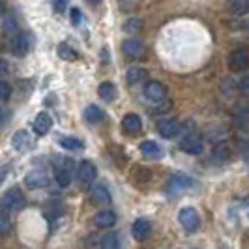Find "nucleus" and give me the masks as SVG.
<instances>
[{"label": "nucleus", "mask_w": 249, "mask_h": 249, "mask_svg": "<svg viewBox=\"0 0 249 249\" xmlns=\"http://www.w3.org/2000/svg\"><path fill=\"white\" fill-rule=\"evenodd\" d=\"M122 129L127 135H139L141 129H142V122H141V116L135 112H129L122 118Z\"/></svg>", "instance_id": "12"}, {"label": "nucleus", "mask_w": 249, "mask_h": 249, "mask_svg": "<svg viewBox=\"0 0 249 249\" xmlns=\"http://www.w3.org/2000/svg\"><path fill=\"white\" fill-rule=\"evenodd\" d=\"M167 96V90L163 87L160 81H150L144 87V98L148 101H154V103H160V101L165 100Z\"/></svg>", "instance_id": "8"}, {"label": "nucleus", "mask_w": 249, "mask_h": 249, "mask_svg": "<svg viewBox=\"0 0 249 249\" xmlns=\"http://www.w3.org/2000/svg\"><path fill=\"white\" fill-rule=\"evenodd\" d=\"M90 199H92L94 204H100V206L109 204V202L112 200L111 193H109V189H107L105 184H96V186L92 187V191H90Z\"/></svg>", "instance_id": "13"}, {"label": "nucleus", "mask_w": 249, "mask_h": 249, "mask_svg": "<svg viewBox=\"0 0 249 249\" xmlns=\"http://www.w3.org/2000/svg\"><path fill=\"white\" fill-rule=\"evenodd\" d=\"M100 249H120V242H118V234L116 232H107L101 238Z\"/></svg>", "instance_id": "27"}, {"label": "nucleus", "mask_w": 249, "mask_h": 249, "mask_svg": "<svg viewBox=\"0 0 249 249\" xmlns=\"http://www.w3.org/2000/svg\"><path fill=\"white\" fill-rule=\"evenodd\" d=\"M98 94L103 101H112L116 98V87L112 85L111 81H103L100 87H98Z\"/></svg>", "instance_id": "22"}, {"label": "nucleus", "mask_w": 249, "mask_h": 249, "mask_svg": "<svg viewBox=\"0 0 249 249\" xmlns=\"http://www.w3.org/2000/svg\"><path fill=\"white\" fill-rule=\"evenodd\" d=\"M23 206H25V195H23V191L17 189V187L8 189V191L0 197V210H2V212L15 213V212H19Z\"/></svg>", "instance_id": "1"}, {"label": "nucleus", "mask_w": 249, "mask_h": 249, "mask_svg": "<svg viewBox=\"0 0 249 249\" xmlns=\"http://www.w3.org/2000/svg\"><path fill=\"white\" fill-rule=\"evenodd\" d=\"M53 125V120L47 112H39L36 118H34V131L37 135H47Z\"/></svg>", "instance_id": "17"}, {"label": "nucleus", "mask_w": 249, "mask_h": 249, "mask_svg": "<svg viewBox=\"0 0 249 249\" xmlns=\"http://www.w3.org/2000/svg\"><path fill=\"white\" fill-rule=\"evenodd\" d=\"M131 178H133V182H137V184H146L150 178H152V173H150V169H146V167L137 165V167L133 169V173H131Z\"/></svg>", "instance_id": "26"}, {"label": "nucleus", "mask_w": 249, "mask_h": 249, "mask_svg": "<svg viewBox=\"0 0 249 249\" xmlns=\"http://www.w3.org/2000/svg\"><path fill=\"white\" fill-rule=\"evenodd\" d=\"M234 122L240 129H244V131H249V103H244V105H240L234 112Z\"/></svg>", "instance_id": "20"}, {"label": "nucleus", "mask_w": 249, "mask_h": 249, "mask_svg": "<svg viewBox=\"0 0 249 249\" xmlns=\"http://www.w3.org/2000/svg\"><path fill=\"white\" fill-rule=\"evenodd\" d=\"M10 70V66H8V62L4 60V58H0V75H4L6 71Z\"/></svg>", "instance_id": "37"}, {"label": "nucleus", "mask_w": 249, "mask_h": 249, "mask_svg": "<svg viewBox=\"0 0 249 249\" xmlns=\"http://www.w3.org/2000/svg\"><path fill=\"white\" fill-rule=\"evenodd\" d=\"M193 186H195V180H191L186 175H175L169 182V189H173V191H182V189H189Z\"/></svg>", "instance_id": "19"}, {"label": "nucleus", "mask_w": 249, "mask_h": 249, "mask_svg": "<svg viewBox=\"0 0 249 249\" xmlns=\"http://www.w3.org/2000/svg\"><path fill=\"white\" fill-rule=\"evenodd\" d=\"M12 53L15 56H25L26 53L30 51V34L26 32H19L12 37Z\"/></svg>", "instance_id": "7"}, {"label": "nucleus", "mask_w": 249, "mask_h": 249, "mask_svg": "<svg viewBox=\"0 0 249 249\" xmlns=\"http://www.w3.org/2000/svg\"><path fill=\"white\" fill-rule=\"evenodd\" d=\"M150 231H152V225L148 219H137L131 227V236L137 242H144L150 236Z\"/></svg>", "instance_id": "14"}, {"label": "nucleus", "mask_w": 249, "mask_h": 249, "mask_svg": "<svg viewBox=\"0 0 249 249\" xmlns=\"http://www.w3.org/2000/svg\"><path fill=\"white\" fill-rule=\"evenodd\" d=\"M240 90H242V94L249 96V75H246V77L240 81Z\"/></svg>", "instance_id": "36"}, {"label": "nucleus", "mask_w": 249, "mask_h": 249, "mask_svg": "<svg viewBox=\"0 0 249 249\" xmlns=\"http://www.w3.org/2000/svg\"><path fill=\"white\" fill-rule=\"evenodd\" d=\"M122 30L127 32V34H135V32H141L142 30V21L139 17H129L122 25Z\"/></svg>", "instance_id": "28"}, {"label": "nucleus", "mask_w": 249, "mask_h": 249, "mask_svg": "<svg viewBox=\"0 0 249 249\" xmlns=\"http://www.w3.org/2000/svg\"><path fill=\"white\" fill-rule=\"evenodd\" d=\"M10 231H12V223H10V219H8L6 215H2V213H0V236L10 234Z\"/></svg>", "instance_id": "33"}, {"label": "nucleus", "mask_w": 249, "mask_h": 249, "mask_svg": "<svg viewBox=\"0 0 249 249\" xmlns=\"http://www.w3.org/2000/svg\"><path fill=\"white\" fill-rule=\"evenodd\" d=\"M56 184L60 187H68L71 184V171L68 169V167H64V169H58L56 171Z\"/></svg>", "instance_id": "29"}, {"label": "nucleus", "mask_w": 249, "mask_h": 249, "mask_svg": "<svg viewBox=\"0 0 249 249\" xmlns=\"http://www.w3.org/2000/svg\"><path fill=\"white\" fill-rule=\"evenodd\" d=\"M12 98V85L8 81H0V100L8 101Z\"/></svg>", "instance_id": "32"}, {"label": "nucleus", "mask_w": 249, "mask_h": 249, "mask_svg": "<svg viewBox=\"0 0 249 249\" xmlns=\"http://www.w3.org/2000/svg\"><path fill=\"white\" fill-rule=\"evenodd\" d=\"M122 53H124L127 58H141L142 54H144V45H142V41L141 39H133V37H129V39H124L122 41Z\"/></svg>", "instance_id": "9"}, {"label": "nucleus", "mask_w": 249, "mask_h": 249, "mask_svg": "<svg viewBox=\"0 0 249 249\" xmlns=\"http://www.w3.org/2000/svg\"><path fill=\"white\" fill-rule=\"evenodd\" d=\"M227 10L232 13V15H236V17L248 15L249 0H227Z\"/></svg>", "instance_id": "21"}, {"label": "nucleus", "mask_w": 249, "mask_h": 249, "mask_svg": "<svg viewBox=\"0 0 249 249\" xmlns=\"http://www.w3.org/2000/svg\"><path fill=\"white\" fill-rule=\"evenodd\" d=\"M53 8L56 13H64L68 8V0H53Z\"/></svg>", "instance_id": "35"}, {"label": "nucleus", "mask_w": 249, "mask_h": 249, "mask_svg": "<svg viewBox=\"0 0 249 249\" xmlns=\"http://www.w3.org/2000/svg\"><path fill=\"white\" fill-rule=\"evenodd\" d=\"M70 21H71V25L77 26L83 23V12L79 10V8H71L70 10Z\"/></svg>", "instance_id": "34"}, {"label": "nucleus", "mask_w": 249, "mask_h": 249, "mask_svg": "<svg viewBox=\"0 0 249 249\" xmlns=\"http://www.w3.org/2000/svg\"><path fill=\"white\" fill-rule=\"evenodd\" d=\"M120 2H124V4H127V2H135V0H120Z\"/></svg>", "instance_id": "42"}, {"label": "nucleus", "mask_w": 249, "mask_h": 249, "mask_svg": "<svg viewBox=\"0 0 249 249\" xmlns=\"http://www.w3.org/2000/svg\"><path fill=\"white\" fill-rule=\"evenodd\" d=\"M85 120L88 124H100L103 120V111H101L98 105H88L85 109Z\"/></svg>", "instance_id": "23"}, {"label": "nucleus", "mask_w": 249, "mask_h": 249, "mask_svg": "<svg viewBox=\"0 0 249 249\" xmlns=\"http://www.w3.org/2000/svg\"><path fill=\"white\" fill-rule=\"evenodd\" d=\"M182 129L180 122L176 118H167V120H161L158 124V133L161 135L163 139H173L178 135V131Z\"/></svg>", "instance_id": "10"}, {"label": "nucleus", "mask_w": 249, "mask_h": 249, "mask_svg": "<svg viewBox=\"0 0 249 249\" xmlns=\"http://www.w3.org/2000/svg\"><path fill=\"white\" fill-rule=\"evenodd\" d=\"M139 150H141V154H142L144 158H148V160H158V158H161V154H163L161 146H160L156 141H142Z\"/></svg>", "instance_id": "15"}, {"label": "nucleus", "mask_w": 249, "mask_h": 249, "mask_svg": "<svg viewBox=\"0 0 249 249\" xmlns=\"http://www.w3.org/2000/svg\"><path fill=\"white\" fill-rule=\"evenodd\" d=\"M4 12H6V6H4V2H2V0H0V17H2V15H4Z\"/></svg>", "instance_id": "38"}, {"label": "nucleus", "mask_w": 249, "mask_h": 249, "mask_svg": "<svg viewBox=\"0 0 249 249\" xmlns=\"http://www.w3.org/2000/svg\"><path fill=\"white\" fill-rule=\"evenodd\" d=\"M58 56L66 60V62H73L79 58V54H77V51L71 47V45H68V43H60L58 45Z\"/></svg>", "instance_id": "25"}, {"label": "nucleus", "mask_w": 249, "mask_h": 249, "mask_svg": "<svg viewBox=\"0 0 249 249\" xmlns=\"http://www.w3.org/2000/svg\"><path fill=\"white\" fill-rule=\"evenodd\" d=\"M60 144L66 150H81L83 148V141L77 137H62L60 139Z\"/></svg>", "instance_id": "30"}, {"label": "nucleus", "mask_w": 249, "mask_h": 249, "mask_svg": "<svg viewBox=\"0 0 249 249\" xmlns=\"http://www.w3.org/2000/svg\"><path fill=\"white\" fill-rule=\"evenodd\" d=\"M25 184L28 189H39L49 184V176L43 169H34L25 176Z\"/></svg>", "instance_id": "6"}, {"label": "nucleus", "mask_w": 249, "mask_h": 249, "mask_svg": "<svg viewBox=\"0 0 249 249\" xmlns=\"http://www.w3.org/2000/svg\"><path fill=\"white\" fill-rule=\"evenodd\" d=\"M178 221H180V225H182L186 231H189V232H195L200 225L199 213H197L195 208H191V206H186V208L180 210V213H178Z\"/></svg>", "instance_id": "3"}, {"label": "nucleus", "mask_w": 249, "mask_h": 249, "mask_svg": "<svg viewBox=\"0 0 249 249\" xmlns=\"http://www.w3.org/2000/svg\"><path fill=\"white\" fill-rule=\"evenodd\" d=\"M146 77H148V71H146L144 68H139V66H133V68H129V70L125 71V81H127V85H139V83L146 81Z\"/></svg>", "instance_id": "18"}, {"label": "nucleus", "mask_w": 249, "mask_h": 249, "mask_svg": "<svg viewBox=\"0 0 249 249\" xmlns=\"http://www.w3.org/2000/svg\"><path fill=\"white\" fill-rule=\"evenodd\" d=\"M87 2H88V4H92V6H98L101 0H87Z\"/></svg>", "instance_id": "39"}, {"label": "nucleus", "mask_w": 249, "mask_h": 249, "mask_svg": "<svg viewBox=\"0 0 249 249\" xmlns=\"http://www.w3.org/2000/svg\"><path fill=\"white\" fill-rule=\"evenodd\" d=\"M2 120H4V111H2V107H0V124H2Z\"/></svg>", "instance_id": "40"}, {"label": "nucleus", "mask_w": 249, "mask_h": 249, "mask_svg": "<svg viewBox=\"0 0 249 249\" xmlns=\"http://www.w3.org/2000/svg\"><path fill=\"white\" fill-rule=\"evenodd\" d=\"M180 150L186 152V154H191V156H197L204 150L202 139L199 135H187L184 141H180Z\"/></svg>", "instance_id": "11"}, {"label": "nucleus", "mask_w": 249, "mask_h": 249, "mask_svg": "<svg viewBox=\"0 0 249 249\" xmlns=\"http://www.w3.org/2000/svg\"><path fill=\"white\" fill-rule=\"evenodd\" d=\"M4 182V173H0V184Z\"/></svg>", "instance_id": "41"}, {"label": "nucleus", "mask_w": 249, "mask_h": 249, "mask_svg": "<svg viewBox=\"0 0 249 249\" xmlns=\"http://www.w3.org/2000/svg\"><path fill=\"white\" fill-rule=\"evenodd\" d=\"M96 176H98V169H96V165L92 161H81L79 165V171H77V178H79V182L83 184V186H90L94 180H96Z\"/></svg>", "instance_id": "5"}, {"label": "nucleus", "mask_w": 249, "mask_h": 249, "mask_svg": "<svg viewBox=\"0 0 249 249\" xmlns=\"http://www.w3.org/2000/svg\"><path fill=\"white\" fill-rule=\"evenodd\" d=\"M229 70L234 73H242L249 70V51L248 49H238L231 53L229 56Z\"/></svg>", "instance_id": "2"}, {"label": "nucleus", "mask_w": 249, "mask_h": 249, "mask_svg": "<svg viewBox=\"0 0 249 249\" xmlns=\"http://www.w3.org/2000/svg\"><path fill=\"white\" fill-rule=\"evenodd\" d=\"M2 30H4V34L6 36H15V34H19V25H17V19H15V15L13 13H8L6 17H4V26H2Z\"/></svg>", "instance_id": "24"}, {"label": "nucleus", "mask_w": 249, "mask_h": 249, "mask_svg": "<svg viewBox=\"0 0 249 249\" xmlns=\"http://www.w3.org/2000/svg\"><path fill=\"white\" fill-rule=\"evenodd\" d=\"M12 146L17 150V152H28V150H32L36 146V142H34L32 135H30L26 129H19V131L13 133Z\"/></svg>", "instance_id": "4"}, {"label": "nucleus", "mask_w": 249, "mask_h": 249, "mask_svg": "<svg viewBox=\"0 0 249 249\" xmlns=\"http://www.w3.org/2000/svg\"><path fill=\"white\" fill-rule=\"evenodd\" d=\"M114 223H116V213L112 210H103L94 215V225L100 229H111Z\"/></svg>", "instance_id": "16"}, {"label": "nucleus", "mask_w": 249, "mask_h": 249, "mask_svg": "<svg viewBox=\"0 0 249 249\" xmlns=\"http://www.w3.org/2000/svg\"><path fill=\"white\" fill-rule=\"evenodd\" d=\"M213 158H215V160H217L219 163L227 161V160L231 158V150L227 148V146H219V148L213 150Z\"/></svg>", "instance_id": "31"}]
</instances>
